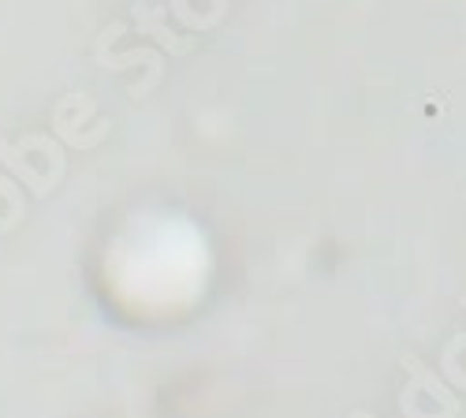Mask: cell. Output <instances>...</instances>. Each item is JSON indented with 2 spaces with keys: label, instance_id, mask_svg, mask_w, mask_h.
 Wrapping results in <instances>:
<instances>
[{
  "label": "cell",
  "instance_id": "cell-1",
  "mask_svg": "<svg viewBox=\"0 0 466 418\" xmlns=\"http://www.w3.org/2000/svg\"><path fill=\"white\" fill-rule=\"evenodd\" d=\"M403 370H407V373L414 377V382H418V385H425V389H430V396H437V400H444V407H448L451 414H459V400H455V396L448 393V385L441 382V377H437L433 370H425V366H421V359H414V355H407V359H403Z\"/></svg>",
  "mask_w": 466,
  "mask_h": 418
},
{
  "label": "cell",
  "instance_id": "cell-2",
  "mask_svg": "<svg viewBox=\"0 0 466 418\" xmlns=\"http://www.w3.org/2000/svg\"><path fill=\"white\" fill-rule=\"evenodd\" d=\"M351 418H373V414H366V411H351Z\"/></svg>",
  "mask_w": 466,
  "mask_h": 418
}]
</instances>
